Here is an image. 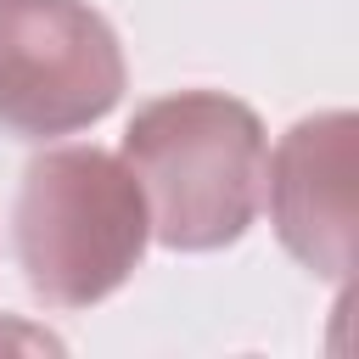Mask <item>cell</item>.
<instances>
[{
	"label": "cell",
	"mask_w": 359,
	"mask_h": 359,
	"mask_svg": "<svg viewBox=\"0 0 359 359\" xmlns=\"http://www.w3.org/2000/svg\"><path fill=\"white\" fill-rule=\"evenodd\" d=\"M129 84L123 45L90 0H0V129L56 140L101 123Z\"/></svg>",
	"instance_id": "3957f363"
},
{
	"label": "cell",
	"mask_w": 359,
	"mask_h": 359,
	"mask_svg": "<svg viewBox=\"0 0 359 359\" xmlns=\"http://www.w3.org/2000/svg\"><path fill=\"white\" fill-rule=\"evenodd\" d=\"M118 157L140 180L151 241L174 252H219L241 241L264 208L269 135L258 112L224 90L146 101L129 118Z\"/></svg>",
	"instance_id": "6da1fadb"
},
{
	"label": "cell",
	"mask_w": 359,
	"mask_h": 359,
	"mask_svg": "<svg viewBox=\"0 0 359 359\" xmlns=\"http://www.w3.org/2000/svg\"><path fill=\"white\" fill-rule=\"evenodd\" d=\"M151 241L140 180L118 151L56 146L22 168L11 247L28 292L45 309H90L112 297Z\"/></svg>",
	"instance_id": "7a4b0ae2"
},
{
	"label": "cell",
	"mask_w": 359,
	"mask_h": 359,
	"mask_svg": "<svg viewBox=\"0 0 359 359\" xmlns=\"http://www.w3.org/2000/svg\"><path fill=\"white\" fill-rule=\"evenodd\" d=\"M353 168L359 118L314 112L297 118L264 163V202L280 247L320 280H348L353 269Z\"/></svg>",
	"instance_id": "277c9868"
}]
</instances>
